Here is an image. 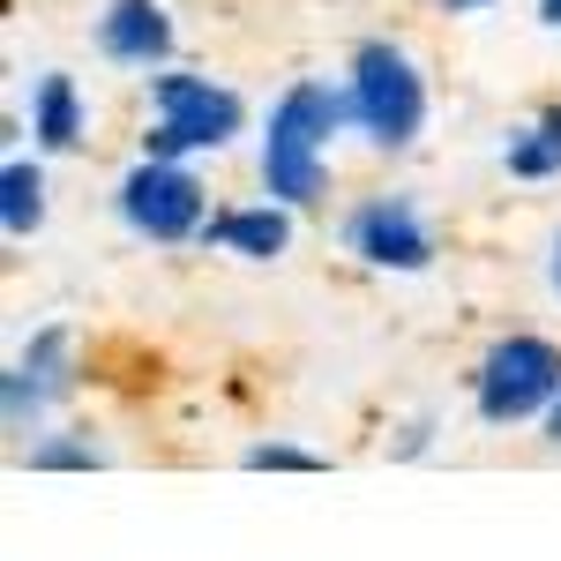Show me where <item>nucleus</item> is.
<instances>
[{
	"label": "nucleus",
	"instance_id": "nucleus-1",
	"mask_svg": "<svg viewBox=\"0 0 561 561\" xmlns=\"http://www.w3.org/2000/svg\"><path fill=\"white\" fill-rule=\"evenodd\" d=\"M337 121H352V98L330 83H293L277 105H270V135H262V187L277 203L307 210L322 195V150Z\"/></svg>",
	"mask_w": 561,
	"mask_h": 561
},
{
	"label": "nucleus",
	"instance_id": "nucleus-2",
	"mask_svg": "<svg viewBox=\"0 0 561 561\" xmlns=\"http://www.w3.org/2000/svg\"><path fill=\"white\" fill-rule=\"evenodd\" d=\"M345 98H352L359 135H367L375 150H412L420 128H427V83H420V68L389 38H367L352 53V90Z\"/></svg>",
	"mask_w": 561,
	"mask_h": 561
},
{
	"label": "nucleus",
	"instance_id": "nucleus-3",
	"mask_svg": "<svg viewBox=\"0 0 561 561\" xmlns=\"http://www.w3.org/2000/svg\"><path fill=\"white\" fill-rule=\"evenodd\" d=\"M158 128L142 135V158H187V150H225L240 135V98L210 76H150Z\"/></svg>",
	"mask_w": 561,
	"mask_h": 561
},
{
	"label": "nucleus",
	"instance_id": "nucleus-4",
	"mask_svg": "<svg viewBox=\"0 0 561 561\" xmlns=\"http://www.w3.org/2000/svg\"><path fill=\"white\" fill-rule=\"evenodd\" d=\"M472 397H479V420L486 427H517V420L547 412L561 397V352L547 337H502V345L479 359Z\"/></svg>",
	"mask_w": 561,
	"mask_h": 561
},
{
	"label": "nucleus",
	"instance_id": "nucleus-5",
	"mask_svg": "<svg viewBox=\"0 0 561 561\" xmlns=\"http://www.w3.org/2000/svg\"><path fill=\"white\" fill-rule=\"evenodd\" d=\"M121 225H128L135 240H158V248H173V240H203V180L187 173L180 158H142L128 180H121Z\"/></svg>",
	"mask_w": 561,
	"mask_h": 561
},
{
	"label": "nucleus",
	"instance_id": "nucleus-6",
	"mask_svg": "<svg viewBox=\"0 0 561 561\" xmlns=\"http://www.w3.org/2000/svg\"><path fill=\"white\" fill-rule=\"evenodd\" d=\"M345 248L359 262H375V270H427L434 262V240L420 210L404 203V195H375V203H359L345 217Z\"/></svg>",
	"mask_w": 561,
	"mask_h": 561
},
{
	"label": "nucleus",
	"instance_id": "nucleus-7",
	"mask_svg": "<svg viewBox=\"0 0 561 561\" xmlns=\"http://www.w3.org/2000/svg\"><path fill=\"white\" fill-rule=\"evenodd\" d=\"M98 45L121 68H165L173 60V15L158 0H105L98 15Z\"/></svg>",
	"mask_w": 561,
	"mask_h": 561
},
{
	"label": "nucleus",
	"instance_id": "nucleus-8",
	"mask_svg": "<svg viewBox=\"0 0 561 561\" xmlns=\"http://www.w3.org/2000/svg\"><path fill=\"white\" fill-rule=\"evenodd\" d=\"M203 240L210 248H225V255H240V262H277L285 248H293V203H255V210H225L203 225Z\"/></svg>",
	"mask_w": 561,
	"mask_h": 561
},
{
	"label": "nucleus",
	"instance_id": "nucleus-9",
	"mask_svg": "<svg viewBox=\"0 0 561 561\" xmlns=\"http://www.w3.org/2000/svg\"><path fill=\"white\" fill-rule=\"evenodd\" d=\"M31 135H38V150H76L83 142V98L68 76H45L38 98H31Z\"/></svg>",
	"mask_w": 561,
	"mask_h": 561
},
{
	"label": "nucleus",
	"instance_id": "nucleus-10",
	"mask_svg": "<svg viewBox=\"0 0 561 561\" xmlns=\"http://www.w3.org/2000/svg\"><path fill=\"white\" fill-rule=\"evenodd\" d=\"M0 225H8V240H31L45 225V173L31 158H8L0 165Z\"/></svg>",
	"mask_w": 561,
	"mask_h": 561
},
{
	"label": "nucleus",
	"instance_id": "nucleus-11",
	"mask_svg": "<svg viewBox=\"0 0 561 561\" xmlns=\"http://www.w3.org/2000/svg\"><path fill=\"white\" fill-rule=\"evenodd\" d=\"M68 359H76V337H68V330L53 322V330H38V337L23 345V359H15V367L31 375V389H38V397H68V389H76Z\"/></svg>",
	"mask_w": 561,
	"mask_h": 561
},
{
	"label": "nucleus",
	"instance_id": "nucleus-12",
	"mask_svg": "<svg viewBox=\"0 0 561 561\" xmlns=\"http://www.w3.org/2000/svg\"><path fill=\"white\" fill-rule=\"evenodd\" d=\"M502 165H510L517 180H547V173H561V105L547 113V121H531L524 135H510Z\"/></svg>",
	"mask_w": 561,
	"mask_h": 561
},
{
	"label": "nucleus",
	"instance_id": "nucleus-13",
	"mask_svg": "<svg viewBox=\"0 0 561 561\" xmlns=\"http://www.w3.org/2000/svg\"><path fill=\"white\" fill-rule=\"evenodd\" d=\"M248 472H322L314 449H293V442H255L248 449Z\"/></svg>",
	"mask_w": 561,
	"mask_h": 561
},
{
	"label": "nucleus",
	"instance_id": "nucleus-14",
	"mask_svg": "<svg viewBox=\"0 0 561 561\" xmlns=\"http://www.w3.org/2000/svg\"><path fill=\"white\" fill-rule=\"evenodd\" d=\"M31 472H98V449L90 442H38L31 449Z\"/></svg>",
	"mask_w": 561,
	"mask_h": 561
},
{
	"label": "nucleus",
	"instance_id": "nucleus-15",
	"mask_svg": "<svg viewBox=\"0 0 561 561\" xmlns=\"http://www.w3.org/2000/svg\"><path fill=\"white\" fill-rule=\"evenodd\" d=\"M38 412H45V397L31 389V375H23V367H8V427L31 434V427H38Z\"/></svg>",
	"mask_w": 561,
	"mask_h": 561
},
{
	"label": "nucleus",
	"instance_id": "nucleus-16",
	"mask_svg": "<svg viewBox=\"0 0 561 561\" xmlns=\"http://www.w3.org/2000/svg\"><path fill=\"white\" fill-rule=\"evenodd\" d=\"M427 434H434V420H412L404 442H397V457H420V449H427Z\"/></svg>",
	"mask_w": 561,
	"mask_h": 561
},
{
	"label": "nucleus",
	"instance_id": "nucleus-17",
	"mask_svg": "<svg viewBox=\"0 0 561 561\" xmlns=\"http://www.w3.org/2000/svg\"><path fill=\"white\" fill-rule=\"evenodd\" d=\"M547 285H554V300H561V232H554V255H547Z\"/></svg>",
	"mask_w": 561,
	"mask_h": 561
},
{
	"label": "nucleus",
	"instance_id": "nucleus-18",
	"mask_svg": "<svg viewBox=\"0 0 561 561\" xmlns=\"http://www.w3.org/2000/svg\"><path fill=\"white\" fill-rule=\"evenodd\" d=\"M539 23H547V31H561V0H539Z\"/></svg>",
	"mask_w": 561,
	"mask_h": 561
},
{
	"label": "nucleus",
	"instance_id": "nucleus-19",
	"mask_svg": "<svg viewBox=\"0 0 561 561\" xmlns=\"http://www.w3.org/2000/svg\"><path fill=\"white\" fill-rule=\"evenodd\" d=\"M547 442H561V397L547 404Z\"/></svg>",
	"mask_w": 561,
	"mask_h": 561
},
{
	"label": "nucleus",
	"instance_id": "nucleus-20",
	"mask_svg": "<svg viewBox=\"0 0 561 561\" xmlns=\"http://www.w3.org/2000/svg\"><path fill=\"white\" fill-rule=\"evenodd\" d=\"M442 8H457V15H465V8H486V0H442Z\"/></svg>",
	"mask_w": 561,
	"mask_h": 561
}]
</instances>
